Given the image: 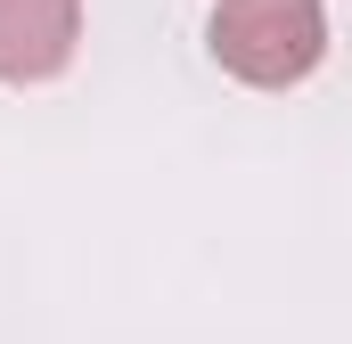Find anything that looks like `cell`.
I'll use <instances>...</instances> for the list:
<instances>
[{
	"instance_id": "obj_1",
	"label": "cell",
	"mask_w": 352,
	"mask_h": 344,
	"mask_svg": "<svg viewBox=\"0 0 352 344\" xmlns=\"http://www.w3.org/2000/svg\"><path fill=\"white\" fill-rule=\"evenodd\" d=\"M205 50L221 74L254 90H295L328 58V8L320 0H213Z\"/></svg>"
},
{
	"instance_id": "obj_2",
	"label": "cell",
	"mask_w": 352,
	"mask_h": 344,
	"mask_svg": "<svg viewBox=\"0 0 352 344\" xmlns=\"http://www.w3.org/2000/svg\"><path fill=\"white\" fill-rule=\"evenodd\" d=\"M82 50V0H0V83H58Z\"/></svg>"
}]
</instances>
